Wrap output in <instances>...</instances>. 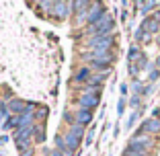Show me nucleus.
I'll list each match as a JSON object with an SVG mask.
<instances>
[{"instance_id":"22","label":"nucleus","mask_w":160,"mask_h":156,"mask_svg":"<svg viewBox=\"0 0 160 156\" xmlns=\"http://www.w3.org/2000/svg\"><path fill=\"white\" fill-rule=\"evenodd\" d=\"M154 66H156V68H158V70H160V56H158V58H156V60H154Z\"/></svg>"},{"instance_id":"1","label":"nucleus","mask_w":160,"mask_h":156,"mask_svg":"<svg viewBox=\"0 0 160 156\" xmlns=\"http://www.w3.org/2000/svg\"><path fill=\"white\" fill-rule=\"evenodd\" d=\"M113 27H115V19L107 13L103 19L99 21V23L90 25V27H88V33L92 35V37H103V35H111Z\"/></svg>"},{"instance_id":"21","label":"nucleus","mask_w":160,"mask_h":156,"mask_svg":"<svg viewBox=\"0 0 160 156\" xmlns=\"http://www.w3.org/2000/svg\"><path fill=\"white\" fill-rule=\"evenodd\" d=\"M119 90H121V97H123V99H125L127 90H129V88H127V84H121V86H119Z\"/></svg>"},{"instance_id":"9","label":"nucleus","mask_w":160,"mask_h":156,"mask_svg":"<svg viewBox=\"0 0 160 156\" xmlns=\"http://www.w3.org/2000/svg\"><path fill=\"white\" fill-rule=\"evenodd\" d=\"M138 6H140V13L142 14H144V19H146V17H150V14H152V10H154V8H158V2H154V0H150V2H138Z\"/></svg>"},{"instance_id":"18","label":"nucleus","mask_w":160,"mask_h":156,"mask_svg":"<svg viewBox=\"0 0 160 156\" xmlns=\"http://www.w3.org/2000/svg\"><path fill=\"white\" fill-rule=\"evenodd\" d=\"M138 115H140V113H138V111H133V113L129 115V117H127V123H125V128H127V129H129V128H133V123L138 121Z\"/></svg>"},{"instance_id":"3","label":"nucleus","mask_w":160,"mask_h":156,"mask_svg":"<svg viewBox=\"0 0 160 156\" xmlns=\"http://www.w3.org/2000/svg\"><path fill=\"white\" fill-rule=\"evenodd\" d=\"M142 133H148V136H156V133H160V117H148L142 121V125L138 128V132L133 133V136H142Z\"/></svg>"},{"instance_id":"5","label":"nucleus","mask_w":160,"mask_h":156,"mask_svg":"<svg viewBox=\"0 0 160 156\" xmlns=\"http://www.w3.org/2000/svg\"><path fill=\"white\" fill-rule=\"evenodd\" d=\"M144 31H146L148 35H158L160 33V21L156 19L154 14H150V17H146V19L142 21V25H140Z\"/></svg>"},{"instance_id":"15","label":"nucleus","mask_w":160,"mask_h":156,"mask_svg":"<svg viewBox=\"0 0 160 156\" xmlns=\"http://www.w3.org/2000/svg\"><path fill=\"white\" fill-rule=\"evenodd\" d=\"M158 78H160V70H158L156 66H152V68H150V74H148V80H150V84L158 82Z\"/></svg>"},{"instance_id":"10","label":"nucleus","mask_w":160,"mask_h":156,"mask_svg":"<svg viewBox=\"0 0 160 156\" xmlns=\"http://www.w3.org/2000/svg\"><path fill=\"white\" fill-rule=\"evenodd\" d=\"M76 119H78L76 123H80V125H86V123H90V119H92V113H90L88 109H80L78 115H76Z\"/></svg>"},{"instance_id":"2","label":"nucleus","mask_w":160,"mask_h":156,"mask_svg":"<svg viewBox=\"0 0 160 156\" xmlns=\"http://www.w3.org/2000/svg\"><path fill=\"white\" fill-rule=\"evenodd\" d=\"M113 41H115L113 35H103V37H90L86 45H88L92 52H109L111 45H113Z\"/></svg>"},{"instance_id":"17","label":"nucleus","mask_w":160,"mask_h":156,"mask_svg":"<svg viewBox=\"0 0 160 156\" xmlns=\"http://www.w3.org/2000/svg\"><path fill=\"white\" fill-rule=\"evenodd\" d=\"M127 105H129V107H133V109H138V107L142 105V97H140V95H133L132 99L127 101Z\"/></svg>"},{"instance_id":"8","label":"nucleus","mask_w":160,"mask_h":156,"mask_svg":"<svg viewBox=\"0 0 160 156\" xmlns=\"http://www.w3.org/2000/svg\"><path fill=\"white\" fill-rule=\"evenodd\" d=\"M53 8H56V14H58V17H62V19H64V17L68 14V10L74 8V2H56V4H53Z\"/></svg>"},{"instance_id":"24","label":"nucleus","mask_w":160,"mask_h":156,"mask_svg":"<svg viewBox=\"0 0 160 156\" xmlns=\"http://www.w3.org/2000/svg\"><path fill=\"white\" fill-rule=\"evenodd\" d=\"M121 156H136V154H129V152H123Z\"/></svg>"},{"instance_id":"13","label":"nucleus","mask_w":160,"mask_h":156,"mask_svg":"<svg viewBox=\"0 0 160 156\" xmlns=\"http://www.w3.org/2000/svg\"><path fill=\"white\" fill-rule=\"evenodd\" d=\"M76 80H78V82H86V84H88V80H90V70H88V68H82V70H78V74H76Z\"/></svg>"},{"instance_id":"7","label":"nucleus","mask_w":160,"mask_h":156,"mask_svg":"<svg viewBox=\"0 0 160 156\" xmlns=\"http://www.w3.org/2000/svg\"><path fill=\"white\" fill-rule=\"evenodd\" d=\"M129 144H133V146H140V148H144V150L150 152L152 146H154V140H152V136H148V133H142V136H132Z\"/></svg>"},{"instance_id":"6","label":"nucleus","mask_w":160,"mask_h":156,"mask_svg":"<svg viewBox=\"0 0 160 156\" xmlns=\"http://www.w3.org/2000/svg\"><path fill=\"white\" fill-rule=\"evenodd\" d=\"M105 14H107V10H105L103 4H92V6H90V10H88V14H86V23H88V25L99 23Z\"/></svg>"},{"instance_id":"12","label":"nucleus","mask_w":160,"mask_h":156,"mask_svg":"<svg viewBox=\"0 0 160 156\" xmlns=\"http://www.w3.org/2000/svg\"><path fill=\"white\" fill-rule=\"evenodd\" d=\"M150 39H152V35H148V33H146V31H144L142 27H138V29H136V43L150 41Z\"/></svg>"},{"instance_id":"14","label":"nucleus","mask_w":160,"mask_h":156,"mask_svg":"<svg viewBox=\"0 0 160 156\" xmlns=\"http://www.w3.org/2000/svg\"><path fill=\"white\" fill-rule=\"evenodd\" d=\"M132 90H133V95H144V90H146V86H144V84H142V82L140 80H138V78H136V80H133V84H132Z\"/></svg>"},{"instance_id":"23","label":"nucleus","mask_w":160,"mask_h":156,"mask_svg":"<svg viewBox=\"0 0 160 156\" xmlns=\"http://www.w3.org/2000/svg\"><path fill=\"white\" fill-rule=\"evenodd\" d=\"M156 45H158V49H160V33L156 35Z\"/></svg>"},{"instance_id":"4","label":"nucleus","mask_w":160,"mask_h":156,"mask_svg":"<svg viewBox=\"0 0 160 156\" xmlns=\"http://www.w3.org/2000/svg\"><path fill=\"white\" fill-rule=\"evenodd\" d=\"M80 105H82V109H88V111L97 107V105H99V88L82 93V95H80Z\"/></svg>"},{"instance_id":"19","label":"nucleus","mask_w":160,"mask_h":156,"mask_svg":"<svg viewBox=\"0 0 160 156\" xmlns=\"http://www.w3.org/2000/svg\"><path fill=\"white\" fill-rule=\"evenodd\" d=\"M125 105H127V101L121 97V99H119V103H117V113H119V115L125 113Z\"/></svg>"},{"instance_id":"11","label":"nucleus","mask_w":160,"mask_h":156,"mask_svg":"<svg viewBox=\"0 0 160 156\" xmlns=\"http://www.w3.org/2000/svg\"><path fill=\"white\" fill-rule=\"evenodd\" d=\"M107 72H101V74H94V76H90V80H88V86H94V88H99L101 84L105 82V78H107Z\"/></svg>"},{"instance_id":"16","label":"nucleus","mask_w":160,"mask_h":156,"mask_svg":"<svg viewBox=\"0 0 160 156\" xmlns=\"http://www.w3.org/2000/svg\"><path fill=\"white\" fill-rule=\"evenodd\" d=\"M23 107H25V103H21V101H12V103L8 105V109L14 111V113H23Z\"/></svg>"},{"instance_id":"20","label":"nucleus","mask_w":160,"mask_h":156,"mask_svg":"<svg viewBox=\"0 0 160 156\" xmlns=\"http://www.w3.org/2000/svg\"><path fill=\"white\" fill-rule=\"evenodd\" d=\"M35 138H37L39 142H43V138H45V133H43V128H39V132L35 133Z\"/></svg>"}]
</instances>
